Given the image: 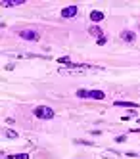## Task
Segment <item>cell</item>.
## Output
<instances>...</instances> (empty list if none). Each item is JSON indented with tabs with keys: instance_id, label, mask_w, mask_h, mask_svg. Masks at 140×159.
Listing matches in <instances>:
<instances>
[{
	"instance_id": "5b68a950",
	"label": "cell",
	"mask_w": 140,
	"mask_h": 159,
	"mask_svg": "<svg viewBox=\"0 0 140 159\" xmlns=\"http://www.w3.org/2000/svg\"><path fill=\"white\" fill-rule=\"evenodd\" d=\"M121 39H123L125 42H134V40H136V35H134L133 31H123V33H121Z\"/></svg>"
},
{
	"instance_id": "5bb4252c",
	"label": "cell",
	"mask_w": 140,
	"mask_h": 159,
	"mask_svg": "<svg viewBox=\"0 0 140 159\" xmlns=\"http://www.w3.org/2000/svg\"><path fill=\"white\" fill-rule=\"evenodd\" d=\"M138 27H140V25H138Z\"/></svg>"
},
{
	"instance_id": "7c38bea8",
	"label": "cell",
	"mask_w": 140,
	"mask_h": 159,
	"mask_svg": "<svg viewBox=\"0 0 140 159\" xmlns=\"http://www.w3.org/2000/svg\"><path fill=\"white\" fill-rule=\"evenodd\" d=\"M6 136L8 138H17V132L16 130H6Z\"/></svg>"
},
{
	"instance_id": "6da1fadb",
	"label": "cell",
	"mask_w": 140,
	"mask_h": 159,
	"mask_svg": "<svg viewBox=\"0 0 140 159\" xmlns=\"http://www.w3.org/2000/svg\"><path fill=\"white\" fill-rule=\"evenodd\" d=\"M35 117L37 119H54V115H56V111L52 109V107H48V106H39V107H35Z\"/></svg>"
},
{
	"instance_id": "7a4b0ae2",
	"label": "cell",
	"mask_w": 140,
	"mask_h": 159,
	"mask_svg": "<svg viewBox=\"0 0 140 159\" xmlns=\"http://www.w3.org/2000/svg\"><path fill=\"white\" fill-rule=\"evenodd\" d=\"M77 12H79V8H77V6H65V8L62 10V17H65V19L75 17V16H77Z\"/></svg>"
},
{
	"instance_id": "52a82bcc",
	"label": "cell",
	"mask_w": 140,
	"mask_h": 159,
	"mask_svg": "<svg viewBox=\"0 0 140 159\" xmlns=\"http://www.w3.org/2000/svg\"><path fill=\"white\" fill-rule=\"evenodd\" d=\"M25 4V0H2V6L6 8H14V6H21Z\"/></svg>"
},
{
	"instance_id": "277c9868",
	"label": "cell",
	"mask_w": 140,
	"mask_h": 159,
	"mask_svg": "<svg viewBox=\"0 0 140 159\" xmlns=\"http://www.w3.org/2000/svg\"><path fill=\"white\" fill-rule=\"evenodd\" d=\"M90 21H94V23L104 21V12H100V10H92L90 12Z\"/></svg>"
},
{
	"instance_id": "ba28073f",
	"label": "cell",
	"mask_w": 140,
	"mask_h": 159,
	"mask_svg": "<svg viewBox=\"0 0 140 159\" xmlns=\"http://www.w3.org/2000/svg\"><path fill=\"white\" fill-rule=\"evenodd\" d=\"M113 106H117V107H119V106H121V107H134V109L138 107V104H134V102H119V100L113 102Z\"/></svg>"
},
{
	"instance_id": "9c48e42d",
	"label": "cell",
	"mask_w": 140,
	"mask_h": 159,
	"mask_svg": "<svg viewBox=\"0 0 140 159\" xmlns=\"http://www.w3.org/2000/svg\"><path fill=\"white\" fill-rule=\"evenodd\" d=\"M88 33H90V35H98L100 39L104 37V33H102V31H100L98 27H90V29H88Z\"/></svg>"
},
{
	"instance_id": "9a60e30c",
	"label": "cell",
	"mask_w": 140,
	"mask_h": 159,
	"mask_svg": "<svg viewBox=\"0 0 140 159\" xmlns=\"http://www.w3.org/2000/svg\"><path fill=\"white\" fill-rule=\"evenodd\" d=\"M138 123H140V121H138Z\"/></svg>"
},
{
	"instance_id": "30bf717a",
	"label": "cell",
	"mask_w": 140,
	"mask_h": 159,
	"mask_svg": "<svg viewBox=\"0 0 140 159\" xmlns=\"http://www.w3.org/2000/svg\"><path fill=\"white\" fill-rule=\"evenodd\" d=\"M8 159H29L27 153H16V155H8Z\"/></svg>"
},
{
	"instance_id": "8992f818",
	"label": "cell",
	"mask_w": 140,
	"mask_h": 159,
	"mask_svg": "<svg viewBox=\"0 0 140 159\" xmlns=\"http://www.w3.org/2000/svg\"><path fill=\"white\" fill-rule=\"evenodd\" d=\"M88 98H92V100H104L106 94H104L102 90H88Z\"/></svg>"
},
{
	"instance_id": "4fadbf2b",
	"label": "cell",
	"mask_w": 140,
	"mask_h": 159,
	"mask_svg": "<svg viewBox=\"0 0 140 159\" xmlns=\"http://www.w3.org/2000/svg\"><path fill=\"white\" fill-rule=\"evenodd\" d=\"M108 42V39L106 37H102V39H98V46H102V44H106Z\"/></svg>"
},
{
	"instance_id": "3957f363",
	"label": "cell",
	"mask_w": 140,
	"mask_h": 159,
	"mask_svg": "<svg viewBox=\"0 0 140 159\" xmlns=\"http://www.w3.org/2000/svg\"><path fill=\"white\" fill-rule=\"evenodd\" d=\"M19 37L21 39H25V40H39V35L35 31H21L19 33Z\"/></svg>"
},
{
	"instance_id": "8fae6325",
	"label": "cell",
	"mask_w": 140,
	"mask_h": 159,
	"mask_svg": "<svg viewBox=\"0 0 140 159\" xmlns=\"http://www.w3.org/2000/svg\"><path fill=\"white\" fill-rule=\"evenodd\" d=\"M77 96L79 98H88V90H77Z\"/></svg>"
}]
</instances>
